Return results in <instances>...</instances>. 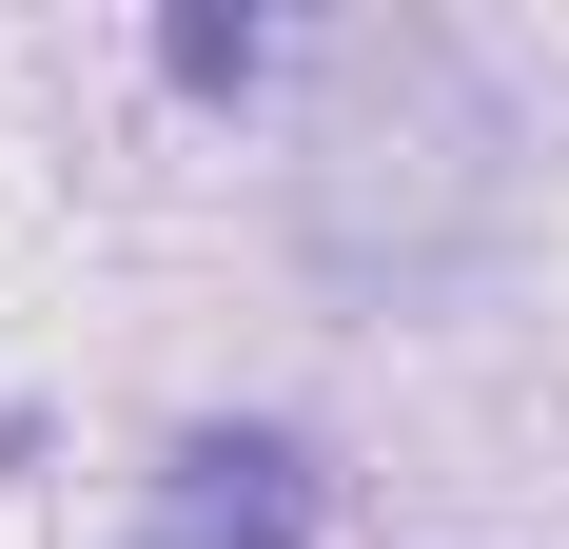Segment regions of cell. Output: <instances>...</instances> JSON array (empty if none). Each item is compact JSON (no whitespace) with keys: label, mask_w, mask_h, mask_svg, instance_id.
Returning a JSON list of instances; mask_svg holds the SVG:
<instances>
[{"label":"cell","mask_w":569,"mask_h":549,"mask_svg":"<svg viewBox=\"0 0 569 549\" xmlns=\"http://www.w3.org/2000/svg\"><path fill=\"white\" fill-rule=\"evenodd\" d=\"M491 197V99H471L452 40H335V99H315V256L335 274H432L452 217Z\"/></svg>","instance_id":"cell-1"},{"label":"cell","mask_w":569,"mask_h":549,"mask_svg":"<svg viewBox=\"0 0 569 549\" xmlns=\"http://www.w3.org/2000/svg\"><path fill=\"white\" fill-rule=\"evenodd\" d=\"M138 549H177V530H138Z\"/></svg>","instance_id":"cell-4"},{"label":"cell","mask_w":569,"mask_h":549,"mask_svg":"<svg viewBox=\"0 0 569 549\" xmlns=\"http://www.w3.org/2000/svg\"><path fill=\"white\" fill-rule=\"evenodd\" d=\"M158 59H177V79H197V99H236V79H256V59H276V40H256V20H158Z\"/></svg>","instance_id":"cell-3"},{"label":"cell","mask_w":569,"mask_h":549,"mask_svg":"<svg viewBox=\"0 0 569 549\" xmlns=\"http://www.w3.org/2000/svg\"><path fill=\"white\" fill-rule=\"evenodd\" d=\"M158 530L177 549H295V530H315V451H295V432H197L158 471Z\"/></svg>","instance_id":"cell-2"}]
</instances>
